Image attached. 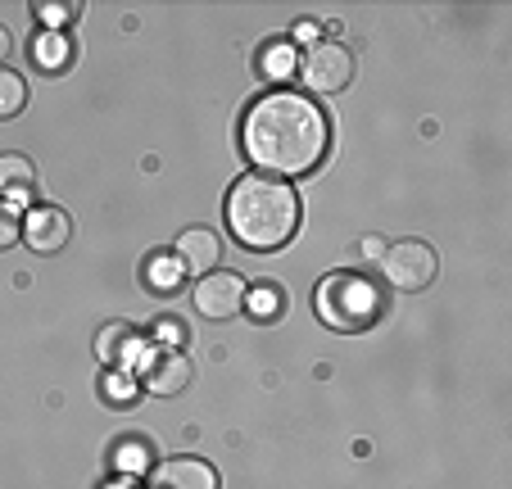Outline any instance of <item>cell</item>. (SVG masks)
Here are the masks:
<instances>
[{"label":"cell","mask_w":512,"mask_h":489,"mask_svg":"<svg viewBox=\"0 0 512 489\" xmlns=\"http://www.w3.org/2000/svg\"><path fill=\"white\" fill-rule=\"evenodd\" d=\"M245 154L263 173L304 177L322 163L331 145V123L309 96L300 91H268L250 105L241 123Z\"/></svg>","instance_id":"6da1fadb"},{"label":"cell","mask_w":512,"mask_h":489,"mask_svg":"<svg viewBox=\"0 0 512 489\" xmlns=\"http://www.w3.org/2000/svg\"><path fill=\"white\" fill-rule=\"evenodd\" d=\"M227 227L245 250H281L300 227V195L277 177L245 173L227 195Z\"/></svg>","instance_id":"7a4b0ae2"},{"label":"cell","mask_w":512,"mask_h":489,"mask_svg":"<svg viewBox=\"0 0 512 489\" xmlns=\"http://www.w3.org/2000/svg\"><path fill=\"white\" fill-rule=\"evenodd\" d=\"M313 308H318L322 326H331L340 336H354V331L377 326V317L386 313V290L368 272H331L318 281Z\"/></svg>","instance_id":"3957f363"},{"label":"cell","mask_w":512,"mask_h":489,"mask_svg":"<svg viewBox=\"0 0 512 489\" xmlns=\"http://www.w3.org/2000/svg\"><path fill=\"white\" fill-rule=\"evenodd\" d=\"M381 272H386V281L395 290L417 295V290H426L435 281L440 259H435V250L426 240H395V245H386V254H381Z\"/></svg>","instance_id":"277c9868"},{"label":"cell","mask_w":512,"mask_h":489,"mask_svg":"<svg viewBox=\"0 0 512 489\" xmlns=\"http://www.w3.org/2000/svg\"><path fill=\"white\" fill-rule=\"evenodd\" d=\"M300 73H304V82H309V91L340 96V91H349V82H354V55H349L340 41H318V46L304 55Z\"/></svg>","instance_id":"5b68a950"},{"label":"cell","mask_w":512,"mask_h":489,"mask_svg":"<svg viewBox=\"0 0 512 489\" xmlns=\"http://www.w3.org/2000/svg\"><path fill=\"white\" fill-rule=\"evenodd\" d=\"M191 358L182 349H150L141 358V390H150L155 399H173L191 385Z\"/></svg>","instance_id":"8992f818"},{"label":"cell","mask_w":512,"mask_h":489,"mask_svg":"<svg viewBox=\"0 0 512 489\" xmlns=\"http://www.w3.org/2000/svg\"><path fill=\"white\" fill-rule=\"evenodd\" d=\"M195 308L204 317H213V322H227V317H236L245 308V281L236 272H209L195 286Z\"/></svg>","instance_id":"52a82bcc"},{"label":"cell","mask_w":512,"mask_h":489,"mask_svg":"<svg viewBox=\"0 0 512 489\" xmlns=\"http://www.w3.org/2000/svg\"><path fill=\"white\" fill-rule=\"evenodd\" d=\"M23 236H28V245L37 254H59L68 245V236H73V227H68V213L64 209H50V204H41V209L28 213V227H23Z\"/></svg>","instance_id":"ba28073f"},{"label":"cell","mask_w":512,"mask_h":489,"mask_svg":"<svg viewBox=\"0 0 512 489\" xmlns=\"http://www.w3.org/2000/svg\"><path fill=\"white\" fill-rule=\"evenodd\" d=\"M155 489H218V471L200 458H168L150 476Z\"/></svg>","instance_id":"9c48e42d"},{"label":"cell","mask_w":512,"mask_h":489,"mask_svg":"<svg viewBox=\"0 0 512 489\" xmlns=\"http://www.w3.org/2000/svg\"><path fill=\"white\" fill-rule=\"evenodd\" d=\"M177 263H182L186 272H204V277H209V272L223 263V240L213 236L209 227H186L182 236H177Z\"/></svg>","instance_id":"30bf717a"},{"label":"cell","mask_w":512,"mask_h":489,"mask_svg":"<svg viewBox=\"0 0 512 489\" xmlns=\"http://www.w3.org/2000/svg\"><path fill=\"white\" fill-rule=\"evenodd\" d=\"M37 195V168L28 154H0V200L28 204Z\"/></svg>","instance_id":"8fae6325"},{"label":"cell","mask_w":512,"mask_h":489,"mask_svg":"<svg viewBox=\"0 0 512 489\" xmlns=\"http://www.w3.org/2000/svg\"><path fill=\"white\" fill-rule=\"evenodd\" d=\"M136 345H141L136 326L109 322V326H100V336H96V358H100L105 367H118V363H127V358L136 354Z\"/></svg>","instance_id":"7c38bea8"},{"label":"cell","mask_w":512,"mask_h":489,"mask_svg":"<svg viewBox=\"0 0 512 489\" xmlns=\"http://www.w3.org/2000/svg\"><path fill=\"white\" fill-rule=\"evenodd\" d=\"M145 286L155 290V295H177L186 286V268L177 263V254H155V259L145 263Z\"/></svg>","instance_id":"4fadbf2b"},{"label":"cell","mask_w":512,"mask_h":489,"mask_svg":"<svg viewBox=\"0 0 512 489\" xmlns=\"http://www.w3.org/2000/svg\"><path fill=\"white\" fill-rule=\"evenodd\" d=\"M245 308H250L254 322H277L281 308H286V290L272 286V281H259L254 290H245Z\"/></svg>","instance_id":"5bb4252c"},{"label":"cell","mask_w":512,"mask_h":489,"mask_svg":"<svg viewBox=\"0 0 512 489\" xmlns=\"http://www.w3.org/2000/svg\"><path fill=\"white\" fill-rule=\"evenodd\" d=\"M68 37L64 32H46V37H37L32 41V64L37 68H46V73H64L68 68Z\"/></svg>","instance_id":"9a60e30c"},{"label":"cell","mask_w":512,"mask_h":489,"mask_svg":"<svg viewBox=\"0 0 512 489\" xmlns=\"http://www.w3.org/2000/svg\"><path fill=\"white\" fill-rule=\"evenodd\" d=\"M259 68H263V77H272V82H286V77H295V68H300L295 41H272V46L259 55Z\"/></svg>","instance_id":"2e32d148"},{"label":"cell","mask_w":512,"mask_h":489,"mask_svg":"<svg viewBox=\"0 0 512 489\" xmlns=\"http://www.w3.org/2000/svg\"><path fill=\"white\" fill-rule=\"evenodd\" d=\"M28 105V82L10 68H0V118H19Z\"/></svg>","instance_id":"e0dca14e"},{"label":"cell","mask_w":512,"mask_h":489,"mask_svg":"<svg viewBox=\"0 0 512 489\" xmlns=\"http://www.w3.org/2000/svg\"><path fill=\"white\" fill-rule=\"evenodd\" d=\"M32 10H37V19H46L50 32H55V28H64L68 19H78L82 5L78 0H46V5H32Z\"/></svg>","instance_id":"ac0fdd59"},{"label":"cell","mask_w":512,"mask_h":489,"mask_svg":"<svg viewBox=\"0 0 512 489\" xmlns=\"http://www.w3.org/2000/svg\"><path fill=\"white\" fill-rule=\"evenodd\" d=\"M14 240H19V213H14V204L0 200V250H10Z\"/></svg>","instance_id":"d6986e66"},{"label":"cell","mask_w":512,"mask_h":489,"mask_svg":"<svg viewBox=\"0 0 512 489\" xmlns=\"http://www.w3.org/2000/svg\"><path fill=\"white\" fill-rule=\"evenodd\" d=\"M132 394H136V385H127V376H123V372H118V367H114V372L105 376V399H118V403H127V399H132Z\"/></svg>","instance_id":"ffe728a7"},{"label":"cell","mask_w":512,"mask_h":489,"mask_svg":"<svg viewBox=\"0 0 512 489\" xmlns=\"http://www.w3.org/2000/svg\"><path fill=\"white\" fill-rule=\"evenodd\" d=\"M381 254H386V240H381V236L363 240V259H381Z\"/></svg>","instance_id":"44dd1931"},{"label":"cell","mask_w":512,"mask_h":489,"mask_svg":"<svg viewBox=\"0 0 512 489\" xmlns=\"http://www.w3.org/2000/svg\"><path fill=\"white\" fill-rule=\"evenodd\" d=\"M10 50H14V37H10V28H0V68H5V59H10Z\"/></svg>","instance_id":"7402d4cb"},{"label":"cell","mask_w":512,"mask_h":489,"mask_svg":"<svg viewBox=\"0 0 512 489\" xmlns=\"http://www.w3.org/2000/svg\"><path fill=\"white\" fill-rule=\"evenodd\" d=\"M109 489H127V485H109Z\"/></svg>","instance_id":"603a6c76"}]
</instances>
